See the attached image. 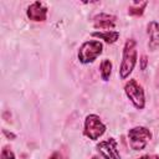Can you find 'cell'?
I'll use <instances>...</instances> for the list:
<instances>
[{"instance_id": "277c9868", "label": "cell", "mask_w": 159, "mask_h": 159, "mask_svg": "<svg viewBox=\"0 0 159 159\" xmlns=\"http://www.w3.org/2000/svg\"><path fill=\"white\" fill-rule=\"evenodd\" d=\"M124 93L137 109H143L145 107V93L143 87L137 82V80L132 78L125 82Z\"/></svg>"}, {"instance_id": "e0dca14e", "label": "cell", "mask_w": 159, "mask_h": 159, "mask_svg": "<svg viewBox=\"0 0 159 159\" xmlns=\"http://www.w3.org/2000/svg\"><path fill=\"white\" fill-rule=\"evenodd\" d=\"M2 132H4V134H5V135H6L7 138H11V139H15V134H12V133H9V132H7L6 129H4Z\"/></svg>"}, {"instance_id": "8fae6325", "label": "cell", "mask_w": 159, "mask_h": 159, "mask_svg": "<svg viewBox=\"0 0 159 159\" xmlns=\"http://www.w3.org/2000/svg\"><path fill=\"white\" fill-rule=\"evenodd\" d=\"M112 73V62L108 58H104L99 65V75L103 81H108Z\"/></svg>"}, {"instance_id": "ba28073f", "label": "cell", "mask_w": 159, "mask_h": 159, "mask_svg": "<svg viewBox=\"0 0 159 159\" xmlns=\"http://www.w3.org/2000/svg\"><path fill=\"white\" fill-rule=\"evenodd\" d=\"M116 22H117V17L114 15L106 12H99L93 17V27L99 30L111 31V29L116 27Z\"/></svg>"}, {"instance_id": "9c48e42d", "label": "cell", "mask_w": 159, "mask_h": 159, "mask_svg": "<svg viewBox=\"0 0 159 159\" xmlns=\"http://www.w3.org/2000/svg\"><path fill=\"white\" fill-rule=\"evenodd\" d=\"M148 34V48L155 51L159 47V24L157 21H150L147 25Z\"/></svg>"}, {"instance_id": "3957f363", "label": "cell", "mask_w": 159, "mask_h": 159, "mask_svg": "<svg viewBox=\"0 0 159 159\" xmlns=\"http://www.w3.org/2000/svg\"><path fill=\"white\" fill-rule=\"evenodd\" d=\"M152 137V132L143 125H137L128 130L129 145L133 150H143L150 142Z\"/></svg>"}, {"instance_id": "8992f818", "label": "cell", "mask_w": 159, "mask_h": 159, "mask_svg": "<svg viewBox=\"0 0 159 159\" xmlns=\"http://www.w3.org/2000/svg\"><path fill=\"white\" fill-rule=\"evenodd\" d=\"M96 148L104 159H120V154L118 150V143L114 138H108L106 140L99 142L96 145Z\"/></svg>"}, {"instance_id": "6da1fadb", "label": "cell", "mask_w": 159, "mask_h": 159, "mask_svg": "<svg viewBox=\"0 0 159 159\" xmlns=\"http://www.w3.org/2000/svg\"><path fill=\"white\" fill-rule=\"evenodd\" d=\"M138 61V52H137V42L134 39H128L123 46L122 52V62L119 66V78L127 80L129 75L133 72Z\"/></svg>"}, {"instance_id": "4fadbf2b", "label": "cell", "mask_w": 159, "mask_h": 159, "mask_svg": "<svg viewBox=\"0 0 159 159\" xmlns=\"http://www.w3.org/2000/svg\"><path fill=\"white\" fill-rule=\"evenodd\" d=\"M0 159H16V158H15L14 152H12L9 147H4V148H2V150H1Z\"/></svg>"}, {"instance_id": "5bb4252c", "label": "cell", "mask_w": 159, "mask_h": 159, "mask_svg": "<svg viewBox=\"0 0 159 159\" xmlns=\"http://www.w3.org/2000/svg\"><path fill=\"white\" fill-rule=\"evenodd\" d=\"M139 61H140V70H143V71H144V70L147 68V65H148V58H147V56H145V55H143V56L140 57V60H139Z\"/></svg>"}, {"instance_id": "9a60e30c", "label": "cell", "mask_w": 159, "mask_h": 159, "mask_svg": "<svg viewBox=\"0 0 159 159\" xmlns=\"http://www.w3.org/2000/svg\"><path fill=\"white\" fill-rule=\"evenodd\" d=\"M48 159H67L66 157H63V154L62 153H60V152H55Z\"/></svg>"}, {"instance_id": "30bf717a", "label": "cell", "mask_w": 159, "mask_h": 159, "mask_svg": "<svg viewBox=\"0 0 159 159\" xmlns=\"http://www.w3.org/2000/svg\"><path fill=\"white\" fill-rule=\"evenodd\" d=\"M93 37H97L99 40H103L107 43H114L119 39V32L118 31H94L91 34Z\"/></svg>"}, {"instance_id": "7a4b0ae2", "label": "cell", "mask_w": 159, "mask_h": 159, "mask_svg": "<svg viewBox=\"0 0 159 159\" xmlns=\"http://www.w3.org/2000/svg\"><path fill=\"white\" fill-rule=\"evenodd\" d=\"M103 51V43L98 40H88L84 41L77 52V58L81 63L83 65H88L92 63L93 61H96L99 55Z\"/></svg>"}, {"instance_id": "5b68a950", "label": "cell", "mask_w": 159, "mask_h": 159, "mask_svg": "<svg viewBox=\"0 0 159 159\" xmlns=\"http://www.w3.org/2000/svg\"><path fill=\"white\" fill-rule=\"evenodd\" d=\"M106 133V124L102 122L99 116L97 114H88L84 119V125H83V134L89 138L91 140H97L99 139L103 134Z\"/></svg>"}, {"instance_id": "ac0fdd59", "label": "cell", "mask_w": 159, "mask_h": 159, "mask_svg": "<svg viewBox=\"0 0 159 159\" xmlns=\"http://www.w3.org/2000/svg\"><path fill=\"white\" fill-rule=\"evenodd\" d=\"M92 159H101V158H99V157H93Z\"/></svg>"}, {"instance_id": "7c38bea8", "label": "cell", "mask_w": 159, "mask_h": 159, "mask_svg": "<svg viewBox=\"0 0 159 159\" xmlns=\"http://www.w3.org/2000/svg\"><path fill=\"white\" fill-rule=\"evenodd\" d=\"M147 5H148V1H143V2L134 1V4L132 6H129V9H128V14L132 16H142L144 14Z\"/></svg>"}, {"instance_id": "2e32d148", "label": "cell", "mask_w": 159, "mask_h": 159, "mask_svg": "<svg viewBox=\"0 0 159 159\" xmlns=\"http://www.w3.org/2000/svg\"><path fill=\"white\" fill-rule=\"evenodd\" d=\"M138 159H159V155H157V154H145V155L139 157Z\"/></svg>"}, {"instance_id": "52a82bcc", "label": "cell", "mask_w": 159, "mask_h": 159, "mask_svg": "<svg viewBox=\"0 0 159 159\" xmlns=\"http://www.w3.org/2000/svg\"><path fill=\"white\" fill-rule=\"evenodd\" d=\"M26 16L35 22L45 21L47 17V7L41 1H34L26 9Z\"/></svg>"}]
</instances>
